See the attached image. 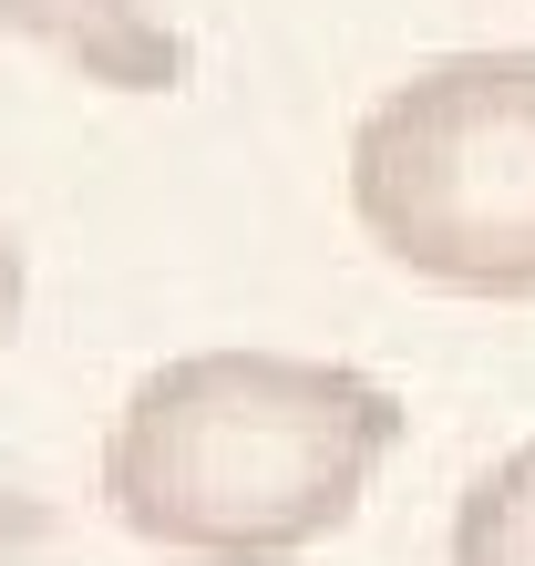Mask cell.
<instances>
[{
    "label": "cell",
    "mask_w": 535,
    "mask_h": 566,
    "mask_svg": "<svg viewBox=\"0 0 535 566\" xmlns=\"http://www.w3.org/2000/svg\"><path fill=\"white\" fill-rule=\"evenodd\" d=\"M401 443L391 381L298 350H186L124 391L104 505L165 556L289 566L340 536Z\"/></svg>",
    "instance_id": "obj_1"
},
{
    "label": "cell",
    "mask_w": 535,
    "mask_h": 566,
    "mask_svg": "<svg viewBox=\"0 0 535 566\" xmlns=\"http://www.w3.org/2000/svg\"><path fill=\"white\" fill-rule=\"evenodd\" d=\"M350 217L443 298H535V52H443L350 135Z\"/></svg>",
    "instance_id": "obj_2"
},
{
    "label": "cell",
    "mask_w": 535,
    "mask_h": 566,
    "mask_svg": "<svg viewBox=\"0 0 535 566\" xmlns=\"http://www.w3.org/2000/svg\"><path fill=\"white\" fill-rule=\"evenodd\" d=\"M0 31L52 52L62 73L104 93H176L186 83V31L155 0H0Z\"/></svg>",
    "instance_id": "obj_3"
},
{
    "label": "cell",
    "mask_w": 535,
    "mask_h": 566,
    "mask_svg": "<svg viewBox=\"0 0 535 566\" xmlns=\"http://www.w3.org/2000/svg\"><path fill=\"white\" fill-rule=\"evenodd\" d=\"M453 566H535V443L484 463L453 505Z\"/></svg>",
    "instance_id": "obj_4"
},
{
    "label": "cell",
    "mask_w": 535,
    "mask_h": 566,
    "mask_svg": "<svg viewBox=\"0 0 535 566\" xmlns=\"http://www.w3.org/2000/svg\"><path fill=\"white\" fill-rule=\"evenodd\" d=\"M21 329V248H11V227H0V340Z\"/></svg>",
    "instance_id": "obj_5"
}]
</instances>
